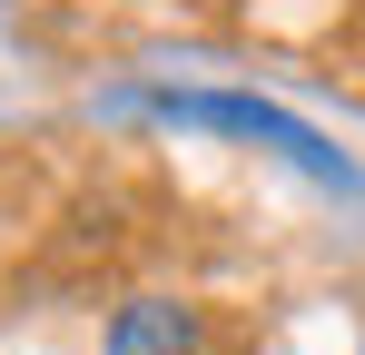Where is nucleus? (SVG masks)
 Instances as JSON below:
<instances>
[{"instance_id":"nucleus-2","label":"nucleus","mask_w":365,"mask_h":355,"mask_svg":"<svg viewBox=\"0 0 365 355\" xmlns=\"http://www.w3.org/2000/svg\"><path fill=\"white\" fill-rule=\"evenodd\" d=\"M99 355H207V306L197 296H128Z\"/></svg>"},{"instance_id":"nucleus-1","label":"nucleus","mask_w":365,"mask_h":355,"mask_svg":"<svg viewBox=\"0 0 365 355\" xmlns=\"http://www.w3.org/2000/svg\"><path fill=\"white\" fill-rule=\"evenodd\" d=\"M148 109L168 118V128H217V138H247V148H267V158H287L306 168L316 187H356V168L306 128L297 109H277V99H247V89H158Z\"/></svg>"}]
</instances>
